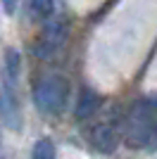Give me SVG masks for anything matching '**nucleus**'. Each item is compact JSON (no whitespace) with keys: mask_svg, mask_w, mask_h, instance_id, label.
Instances as JSON below:
<instances>
[{"mask_svg":"<svg viewBox=\"0 0 157 159\" xmlns=\"http://www.w3.org/2000/svg\"><path fill=\"white\" fill-rule=\"evenodd\" d=\"M114 143H117V135H114V131H112L110 126L95 128V133H93V145L98 147V150L112 152V150H114Z\"/></svg>","mask_w":157,"mask_h":159,"instance_id":"obj_3","label":"nucleus"},{"mask_svg":"<svg viewBox=\"0 0 157 159\" xmlns=\"http://www.w3.org/2000/svg\"><path fill=\"white\" fill-rule=\"evenodd\" d=\"M69 86L62 76H45L33 88V105L40 114H59L67 105Z\"/></svg>","mask_w":157,"mask_h":159,"instance_id":"obj_1","label":"nucleus"},{"mask_svg":"<svg viewBox=\"0 0 157 159\" xmlns=\"http://www.w3.org/2000/svg\"><path fill=\"white\" fill-rule=\"evenodd\" d=\"M100 105V98L93 93L91 88H83L78 95V105H76V119H88Z\"/></svg>","mask_w":157,"mask_h":159,"instance_id":"obj_2","label":"nucleus"},{"mask_svg":"<svg viewBox=\"0 0 157 159\" xmlns=\"http://www.w3.org/2000/svg\"><path fill=\"white\" fill-rule=\"evenodd\" d=\"M17 74H19V52H17V50H7V55H5L7 83H14V81H17Z\"/></svg>","mask_w":157,"mask_h":159,"instance_id":"obj_4","label":"nucleus"},{"mask_svg":"<svg viewBox=\"0 0 157 159\" xmlns=\"http://www.w3.org/2000/svg\"><path fill=\"white\" fill-rule=\"evenodd\" d=\"M14 5H17V0H5V10H7L10 14L14 12Z\"/></svg>","mask_w":157,"mask_h":159,"instance_id":"obj_7","label":"nucleus"},{"mask_svg":"<svg viewBox=\"0 0 157 159\" xmlns=\"http://www.w3.org/2000/svg\"><path fill=\"white\" fill-rule=\"evenodd\" d=\"M31 159H55V145L48 138L38 140L31 150Z\"/></svg>","mask_w":157,"mask_h":159,"instance_id":"obj_5","label":"nucleus"},{"mask_svg":"<svg viewBox=\"0 0 157 159\" xmlns=\"http://www.w3.org/2000/svg\"><path fill=\"white\" fill-rule=\"evenodd\" d=\"M31 2V10L33 14H38L40 19H45L52 14V0H29Z\"/></svg>","mask_w":157,"mask_h":159,"instance_id":"obj_6","label":"nucleus"}]
</instances>
